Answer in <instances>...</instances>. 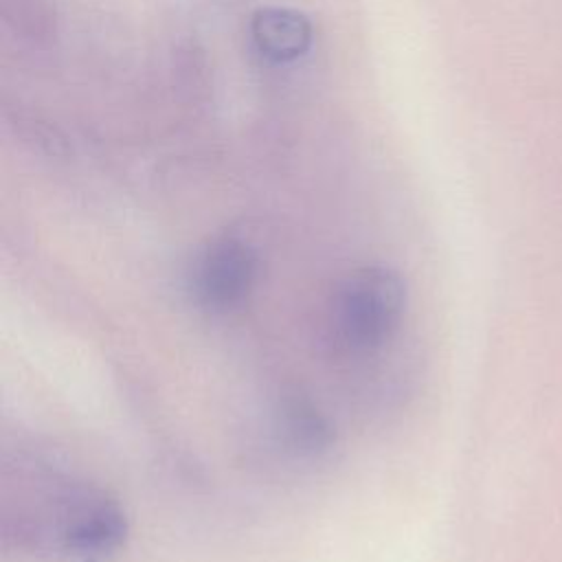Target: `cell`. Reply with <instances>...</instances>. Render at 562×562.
Returning <instances> with one entry per match:
<instances>
[{
	"instance_id": "5",
	"label": "cell",
	"mask_w": 562,
	"mask_h": 562,
	"mask_svg": "<svg viewBox=\"0 0 562 562\" xmlns=\"http://www.w3.org/2000/svg\"><path fill=\"white\" fill-rule=\"evenodd\" d=\"M250 44L268 64H290L303 57L314 42V29L305 13L288 7H263L250 18Z\"/></svg>"
},
{
	"instance_id": "3",
	"label": "cell",
	"mask_w": 562,
	"mask_h": 562,
	"mask_svg": "<svg viewBox=\"0 0 562 562\" xmlns=\"http://www.w3.org/2000/svg\"><path fill=\"white\" fill-rule=\"evenodd\" d=\"M259 250L241 235L224 233L198 248L184 272L189 301L209 314L241 307L259 279Z\"/></svg>"
},
{
	"instance_id": "4",
	"label": "cell",
	"mask_w": 562,
	"mask_h": 562,
	"mask_svg": "<svg viewBox=\"0 0 562 562\" xmlns=\"http://www.w3.org/2000/svg\"><path fill=\"white\" fill-rule=\"evenodd\" d=\"M274 448L299 461H314L334 446V428L314 402L301 395H283L270 413Z\"/></svg>"
},
{
	"instance_id": "1",
	"label": "cell",
	"mask_w": 562,
	"mask_h": 562,
	"mask_svg": "<svg viewBox=\"0 0 562 562\" xmlns=\"http://www.w3.org/2000/svg\"><path fill=\"white\" fill-rule=\"evenodd\" d=\"M35 483L22 487L15 514H4V536L18 547L66 562H110L127 540V516L105 490L35 459L20 465Z\"/></svg>"
},
{
	"instance_id": "2",
	"label": "cell",
	"mask_w": 562,
	"mask_h": 562,
	"mask_svg": "<svg viewBox=\"0 0 562 562\" xmlns=\"http://www.w3.org/2000/svg\"><path fill=\"white\" fill-rule=\"evenodd\" d=\"M406 301L400 272L386 266H362L336 285L327 303L325 338L338 353H371L400 329Z\"/></svg>"
}]
</instances>
